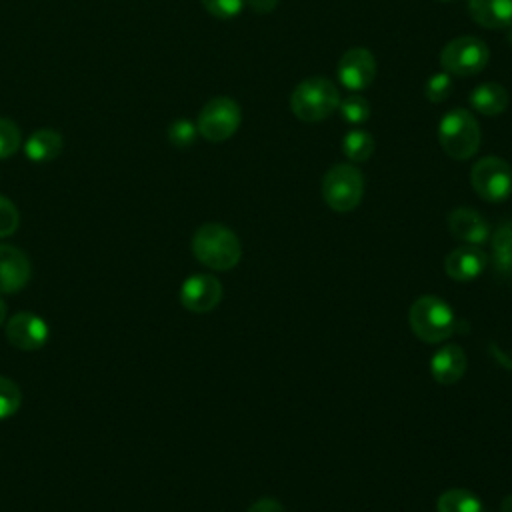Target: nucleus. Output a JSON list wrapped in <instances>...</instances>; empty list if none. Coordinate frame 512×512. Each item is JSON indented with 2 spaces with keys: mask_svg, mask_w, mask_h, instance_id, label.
<instances>
[{
  "mask_svg": "<svg viewBox=\"0 0 512 512\" xmlns=\"http://www.w3.org/2000/svg\"><path fill=\"white\" fill-rule=\"evenodd\" d=\"M436 512H484V504L466 488H450L438 496Z\"/></svg>",
  "mask_w": 512,
  "mask_h": 512,
  "instance_id": "obj_20",
  "label": "nucleus"
},
{
  "mask_svg": "<svg viewBox=\"0 0 512 512\" xmlns=\"http://www.w3.org/2000/svg\"><path fill=\"white\" fill-rule=\"evenodd\" d=\"M32 274L28 256L10 244L0 242V294L22 290Z\"/></svg>",
  "mask_w": 512,
  "mask_h": 512,
  "instance_id": "obj_12",
  "label": "nucleus"
},
{
  "mask_svg": "<svg viewBox=\"0 0 512 512\" xmlns=\"http://www.w3.org/2000/svg\"><path fill=\"white\" fill-rule=\"evenodd\" d=\"M4 320H6V304H4V300L0 298V326L4 324Z\"/></svg>",
  "mask_w": 512,
  "mask_h": 512,
  "instance_id": "obj_32",
  "label": "nucleus"
},
{
  "mask_svg": "<svg viewBox=\"0 0 512 512\" xmlns=\"http://www.w3.org/2000/svg\"><path fill=\"white\" fill-rule=\"evenodd\" d=\"M18 222H20L18 208L12 204V200L0 194V238L14 234L18 228Z\"/></svg>",
  "mask_w": 512,
  "mask_h": 512,
  "instance_id": "obj_28",
  "label": "nucleus"
},
{
  "mask_svg": "<svg viewBox=\"0 0 512 512\" xmlns=\"http://www.w3.org/2000/svg\"><path fill=\"white\" fill-rule=\"evenodd\" d=\"M340 104V92L332 80L312 76L302 80L290 96V110L304 122H320L328 118Z\"/></svg>",
  "mask_w": 512,
  "mask_h": 512,
  "instance_id": "obj_3",
  "label": "nucleus"
},
{
  "mask_svg": "<svg viewBox=\"0 0 512 512\" xmlns=\"http://www.w3.org/2000/svg\"><path fill=\"white\" fill-rule=\"evenodd\" d=\"M48 336V324L32 312H18L6 322L8 342L20 350H38L46 344Z\"/></svg>",
  "mask_w": 512,
  "mask_h": 512,
  "instance_id": "obj_11",
  "label": "nucleus"
},
{
  "mask_svg": "<svg viewBox=\"0 0 512 512\" xmlns=\"http://www.w3.org/2000/svg\"><path fill=\"white\" fill-rule=\"evenodd\" d=\"M198 128L188 118H178L168 126V140L176 148H188L196 142Z\"/></svg>",
  "mask_w": 512,
  "mask_h": 512,
  "instance_id": "obj_24",
  "label": "nucleus"
},
{
  "mask_svg": "<svg viewBox=\"0 0 512 512\" xmlns=\"http://www.w3.org/2000/svg\"><path fill=\"white\" fill-rule=\"evenodd\" d=\"M468 12L482 28L504 30L512 26V0H468Z\"/></svg>",
  "mask_w": 512,
  "mask_h": 512,
  "instance_id": "obj_16",
  "label": "nucleus"
},
{
  "mask_svg": "<svg viewBox=\"0 0 512 512\" xmlns=\"http://www.w3.org/2000/svg\"><path fill=\"white\" fill-rule=\"evenodd\" d=\"M490 60L488 46L476 36H458L440 50V66L450 76H474Z\"/></svg>",
  "mask_w": 512,
  "mask_h": 512,
  "instance_id": "obj_6",
  "label": "nucleus"
},
{
  "mask_svg": "<svg viewBox=\"0 0 512 512\" xmlns=\"http://www.w3.org/2000/svg\"><path fill=\"white\" fill-rule=\"evenodd\" d=\"M248 512H286V510H284V506H282L278 500H274V498H260V500H256V502L248 508Z\"/></svg>",
  "mask_w": 512,
  "mask_h": 512,
  "instance_id": "obj_29",
  "label": "nucleus"
},
{
  "mask_svg": "<svg viewBox=\"0 0 512 512\" xmlns=\"http://www.w3.org/2000/svg\"><path fill=\"white\" fill-rule=\"evenodd\" d=\"M452 92V76L448 72H436L428 78L424 86V96L432 104L444 102Z\"/></svg>",
  "mask_w": 512,
  "mask_h": 512,
  "instance_id": "obj_26",
  "label": "nucleus"
},
{
  "mask_svg": "<svg viewBox=\"0 0 512 512\" xmlns=\"http://www.w3.org/2000/svg\"><path fill=\"white\" fill-rule=\"evenodd\" d=\"M22 144V134L16 122L0 118V160L10 158Z\"/></svg>",
  "mask_w": 512,
  "mask_h": 512,
  "instance_id": "obj_25",
  "label": "nucleus"
},
{
  "mask_svg": "<svg viewBox=\"0 0 512 512\" xmlns=\"http://www.w3.org/2000/svg\"><path fill=\"white\" fill-rule=\"evenodd\" d=\"M364 194V176L352 164H336L322 178V198L334 212L354 210Z\"/></svg>",
  "mask_w": 512,
  "mask_h": 512,
  "instance_id": "obj_5",
  "label": "nucleus"
},
{
  "mask_svg": "<svg viewBox=\"0 0 512 512\" xmlns=\"http://www.w3.org/2000/svg\"><path fill=\"white\" fill-rule=\"evenodd\" d=\"M488 264L486 252L478 246L464 244L454 248L446 260H444V270L446 274L456 280V282H472L476 280Z\"/></svg>",
  "mask_w": 512,
  "mask_h": 512,
  "instance_id": "obj_13",
  "label": "nucleus"
},
{
  "mask_svg": "<svg viewBox=\"0 0 512 512\" xmlns=\"http://www.w3.org/2000/svg\"><path fill=\"white\" fill-rule=\"evenodd\" d=\"M408 322L412 332L428 344H438L454 334L456 318L452 308L434 294L416 298L408 310Z\"/></svg>",
  "mask_w": 512,
  "mask_h": 512,
  "instance_id": "obj_2",
  "label": "nucleus"
},
{
  "mask_svg": "<svg viewBox=\"0 0 512 512\" xmlns=\"http://www.w3.org/2000/svg\"><path fill=\"white\" fill-rule=\"evenodd\" d=\"M222 300V284L210 274L188 276L180 286V302L186 310L206 314Z\"/></svg>",
  "mask_w": 512,
  "mask_h": 512,
  "instance_id": "obj_10",
  "label": "nucleus"
},
{
  "mask_svg": "<svg viewBox=\"0 0 512 512\" xmlns=\"http://www.w3.org/2000/svg\"><path fill=\"white\" fill-rule=\"evenodd\" d=\"M448 228L454 238L472 246H480L490 238V226L484 220V216L466 206H460L450 212Z\"/></svg>",
  "mask_w": 512,
  "mask_h": 512,
  "instance_id": "obj_14",
  "label": "nucleus"
},
{
  "mask_svg": "<svg viewBox=\"0 0 512 512\" xmlns=\"http://www.w3.org/2000/svg\"><path fill=\"white\" fill-rule=\"evenodd\" d=\"M196 260L212 270H230L240 262L242 246L238 236L224 224H202L192 236Z\"/></svg>",
  "mask_w": 512,
  "mask_h": 512,
  "instance_id": "obj_1",
  "label": "nucleus"
},
{
  "mask_svg": "<svg viewBox=\"0 0 512 512\" xmlns=\"http://www.w3.org/2000/svg\"><path fill=\"white\" fill-rule=\"evenodd\" d=\"M200 2L214 18H220V20L236 18L246 6V0H200Z\"/></svg>",
  "mask_w": 512,
  "mask_h": 512,
  "instance_id": "obj_27",
  "label": "nucleus"
},
{
  "mask_svg": "<svg viewBox=\"0 0 512 512\" xmlns=\"http://www.w3.org/2000/svg\"><path fill=\"white\" fill-rule=\"evenodd\" d=\"M64 148V140L60 132L52 128H40L28 136L24 142V154L28 160L42 164V162H52L54 158L60 156Z\"/></svg>",
  "mask_w": 512,
  "mask_h": 512,
  "instance_id": "obj_17",
  "label": "nucleus"
},
{
  "mask_svg": "<svg viewBox=\"0 0 512 512\" xmlns=\"http://www.w3.org/2000/svg\"><path fill=\"white\" fill-rule=\"evenodd\" d=\"M470 184L482 200L502 202L512 194V168L498 156H484L472 166Z\"/></svg>",
  "mask_w": 512,
  "mask_h": 512,
  "instance_id": "obj_8",
  "label": "nucleus"
},
{
  "mask_svg": "<svg viewBox=\"0 0 512 512\" xmlns=\"http://www.w3.org/2000/svg\"><path fill=\"white\" fill-rule=\"evenodd\" d=\"M248 4H250V8L254 10V12H258V14H268V12H272L274 8H276V4H278V0H246Z\"/></svg>",
  "mask_w": 512,
  "mask_h": 512,
  "instance_id": "obj_30",
  "label": "nucleus"
},
{
  "mask_svg": "<svg viewBox=\"0 0 512 512\" xmlns=\"http://www.w3.org/2000/svg\"><path fill=\"white\" fill-rule=\"evenodd\" d=\"M500 510H502V512H512V494H510V496H506V498L502 500Z\"/></svg>",
  "mask_w": 512,
  "mask_h": 512,
  "instance_id": "obj_31",
  "label": "nucleus"
},
{
  "mask_svg": "<svg viewBox=\"0 0 512 512\" xmlns=\"http://www.w3.org/2000/svg\"><path fill=\"white\" fill-rule=\"evenodd\" d=\"M438 2H450V0H438Z\"/></svg>",
  "mask_w": 512,
  "mask_h": 512,
  "instance_id": "obj_33",
  "label": "nucleus"
},
{
  "mask_svg": "<svg viewBox=\"0 0 512 512\" xmlns=\"http://www.w3.org/2000/svg\"><path fill=\"white\" fill-rule=\"evenodd\" d=\"M466 366L468 362H466L464 350L456 344H446L440 350H436V354L432 356L430 372L438 384L450 386L464 376Z\"/></svg>",
  "mask_w": 512,
  "mask_h": 512,
  "instance_id": "obj_15",
  "label": "nucleus"
},
{
  "mask_svg": "<svg viewBox=\"0 0 512 512\" xmlns=\"http://www.w3.org/2000/svg\"><path fill=\"white\" fill-rule=\"evenodd\" d=\"M240 120L242 112L236 100L228 96H214L202 106L196 128L208 142H224L238 130Z\"/></svg>",
  "mask_w": 512,
  "mask_h": 512,
  "instance_id": "obj_7",
  "label": "nucleus"
},
{
  "mask_svg": "<svg viewBox=\"0 0 512 512\" xmlns=\"http://www.w3.org/2000/svg\"><path fill=\"white\" fill-rule=\"evenodd\" d=\"M438 142L454 160H468L480 148V126L466 108L448 110L438 122Z\"/></svg>",
  "mask_w": 512,
  "mask_h": 512,
  "instance_id": "obj_4",
  "label": "nucleus"
},
{
  "mask_svg": "<svg viewBox=\"0 0 512 512\" xmlns=\"http://www.w3.org/2000/svg\"><path fill=\"white\" fill-rule=\"evenodd\" d=\"M340 116L342 120H346L348 124L356 126V124H364L370 118V104L364 96L360 94H350L344 100H340L338 104Z\"/></svg>",
  "mask_w": 512,
  "mask_h": 512,
  "instance_id": "obj_22",
  "label": "nucleus"
},
{
  "mask_svg": "<svg viewBox=\"0 0 512 512\" xmlns=\"http://www.w3.org/2000/svg\"><path fill=\"white\" fill-rule=\"evenodd\" d=\"M492 262L498 274H512V222H502L490 236Z\"/></svg>",
  "mask_w": 512,
  "mask_h": 512,
  "instance_id": "obj_19",
  "label": "nucleus"
},
{
  "mask_svg": "<svg viewBox=\"0 0 512 512\" xmlns=\"http://www.w3.org/2000/svg\"><path fill=\"white\" fill-rule=\"evenodd\" d=\"M376 78V58L368 48H350L338 62V80L348 90H364Z\"/></svg>",
  "mask_w": 512,
  "mask_h": 512,
  "instance_id": "obj_9",
  "label": "nucleus"
},
{
  "mask_svg": "<svg viewBox=\"0 0 512 512\" xmlns=\"http://www.w3.org/2000/svg\"><path fill=\"white\" fill-rule=\"evenodd\" d=\"M22 402V394L16 382L6 376H0V420L10 418L18 412Z\"/></svg>",
  "mask_w": 512,
  "mask_h": 512,
  "instance_id": "obj_23",
  "label": "nucleus"
},
{
  "mask_svg": "<svg viewBox=\"0 0 512 512\" xmlns=\"http://www.w3.org/2000/svg\"><path fill=\"white\" fill-rule=\"evenodd\" d=\"M342 152L352 162H366L374 152V138L366 130L354 128L344 134Z\"/></svg>",
  "mask_w": 512,
  "mask_h": 512,
  "instance_id": "obj_21",
  "label": "nucleus"
},
{
  "mask_svg": "<svg viewBox=\"0 0 512 512\" xmlns=\"http://www.w3.org/2000/svg\"><path fill=\"white\" fill-rule=\"evenodd\" d=\"M470 106L484 116H498L508 106V92L498 82H482L470 92Z\"/></svg>",
  "mask_w": 512,
  "mask_h": 512,
  "instance_id": "obj_18",
  "label": "nucleus"
}]
</instances>
